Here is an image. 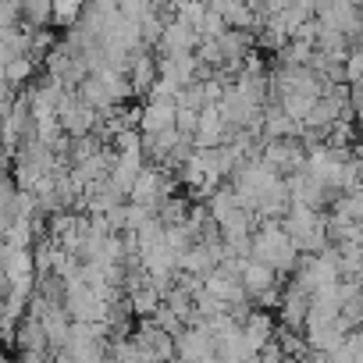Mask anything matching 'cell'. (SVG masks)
<instances>
[{
    "mask_svg": "<svg viewBox=\"0 0 363 363\" xmlns=\"http://www.w3.org/2000/svg\"><path fill=\"white\" fill-rule=\"evenodd\" d=\"M253 257L271 264L281 274H292L296 264H299V246L292 242V235L281 228L278 218H264L260 228L253 232Z\"/></svg>",
    "mask_w": 363,
    "mask_h": 363,
    "instance_id": "1",
    "label": "cell"
},
{
    "mask_svg": "<svg viewBox=\"0 0 363 363\" xmlns=\"http://www.w3.org/2000/svg\"><path fill=\"white\" fill-rule=\"evenodd\" d=\"M178 356L186 359H218V342H214V331L203 324H186V331H182L178 338Z\"/></svg>",
    "mask_w": 363,
    "mask_h": 363,
    "instance_id": "2",
    "label": "cell"
},
{
    "mask_svg": "<svg viewBox=\"0 0 363 363\" xmlns=\"http://www.w3.org/2000/svg\"><path fill=\"white\" fill-rule=\"evenodd\" d=\"M310 303H313V292H306L303 285L289 281V285H285V296H281V303H278L281 324H285V328H292V331H306Z\"/></svg>",
    "mask_w": 363,
    "mask_h": 363,
    "instance_id": "3",
    "label": "cell"
},
{
    "mask_svg": "<svg viewBox=\"0 0 363 363\" xmlns=\"http://www.w3.org/2000/svg\"><path fill=\"white\" fill-rule=\"evenodd\" d=\"M200 40H203V33H200L196 26L182 22L178 15H171L157 47H160V54H186V50H196V47H200Z\"/></svg>",
    "mask_w": 363,
    "mask_h": 363,
    "instance_id": "4",
    "label": "cell"
},
{
    "mask_svg": "<svg viewBox=\"0 0 363 363\" xmlns=\"http://www.w3.org/2000/svg\"><path fill=\"white\" fill-rule=\"evenodd\" d=\"M281 281H285L281 271H274L271 264H264V260H257V257H250V264L242 267V285H246V292H250L253 299H260L264 292L278 289Z\"/></svg>",
    "mask_w": 363,
    "mask_h": 363,
    "instance_id": "5",
    "label": "cell"
},
{
    "mask_svg": "<svg viewBox=\"0 0 363 363\" xmlns=\"http://www.w3.org/2000/svg\"><path fill=\"white\" fill-rule=\"evenodd\" d=\"M171 125H178V100H146L139 128L143 132H160V128H171Z\"/></svg>",
    "mask_w": 363,
    "mask_h": 363,
    "instance_id": "6",
    "label": "cell"
},
{
    "mask_svg": "<svg viewBox=\"0 0 363 363\" xmlns=\"http://www.w3.org/2000/svg\"><path fill=\"white\" fill-rule=\"evenodd\" d=\"M242 331H246L250 349H253V352H260V349L274 338V320H271V313H267V310H253V313L242 320Z\"/></svg>",
    "mask_w": 363,
    "mask_h": 363,
    "instance_id": "7",
    "label": "cell"
},
{
    "mask_svg": "<svg viewBox=\"0 0 363 363\" xmlns=\"http://www.w3.org/2000/svg\"><path fill=\"white\" fill-rule=\"evenodd\" d=\"M160 221L164 225H186L189 221V214H193V207L186 203V200H178V196H167L164 203H160Z\"/></svg>",
    "mask_w": 363,
    "mask_h": 363,
    "instance_id": "8",
    "label": "cell"
},
{
    "mask_svg": "<svg viewBox=\"0 0 363 363\" xmlns=\"http://www.w3.org/2000/svg\"><path fill=\"white\" fill-rule=\"evenodd\" d=\"M100 139H104V135H93V132H89V135H72V146H68L72 164H82V160H89L96 150H104Z\"/></svg>",
    "mask_w": 363,
    "mask_h": 363,
    "instance_id": "9",
    "label": "cell"
},
{
    "mask_svg": "<svg viewBox=\"0 0 363 363\" xmlns=\"http://www.w3.org/2000/svg\"><path fill=\"white\" fill-rule=\"evenodd\" d=\"M26 4V22L29 26H47L57 15V0H22Z\"/></svg>",
    "mask_w": 363,
    "mask_h": 363,
    "instance_id": "10",
    "label": "cell"
},
{
    "mask_svg": "<svg viewBox=\"0 0 363 363\" xmlns=\"http://www.w3.org/2000/svg\"><path fill=\"white\" fill-rule=\"evenodd\" d=\"M196 57H200L203 65H211V68H221V65L228 61L218 40H200V47H196Z\"/></svg>",
    "mask_w": 363,
    "mask_h": 363,
    "instance_id": "11",
    "label": "cell"
},
{
    "mask_svg": "<svg viewBox=\"0 0 363 363\" xmlns=\"http://www.w3.org/2000/svg\"><path fill=\"white\" fill-rule=\"evenodd\" d=\"M225 29H228V18H225L218 8H207V18H203V26H200L203 40H218Z\"/></svg>",
    "mask_w": 363,
    "mask_h": 363,
    "instance_id": "12",
    "label": "cell"
},
{
    "mask_svg": "<svg viewBox=\"0 0 363 363\" xmlns=\"http://www.w3.org/2000/svg\"><path fill=\"white\" fill-rule=\"evenodd\" d=\"M200 111H203V107H182V104H178V128L186 132V135H196V128H200Z\"/></svg>",
    "mask_w": 363,
    "mask_h": 363,
    "instance_id": "13",
    "label": "cell"
},
{
    "mask_svg": "<svg viewBox=\"0 0 363 363\" xmlns=\"http://www.w3.org/2000/svg\"><path fill=\"white\" fill-rule=\"evenodd\" d=\"M281 356H285V345H278V335L257 352V359H281Z\"/></svg>",
    "mask_w": 363,
    "mask_h": 363,
    "instance_id": "14",
    "label": "cell"
},
{
    "mask_svg": "<svg viewBox=\"0 0 363 363\" xmlns=\"http://www.w3.org/2000/svg\"><path fill=\"white\" fill-rule=\"evenodd\" d=\"M292 4V0H264L260 4V18H271V15H281L285 8Z\"/></svg>",
    "mask_w": 363,
    "mask_h": 363,
    "instance_id": "15",
    "label": "cell"
},
{
    "mask_svg": "<svg viewBox=\"0 0 363 363\" xmlns=\"http://www.w3.org/2000/svg\"><path fill=\"white\" fill-rule=\"evenodd\" d=\"M356 4H359V11H363V0H356Z\"/></svg>",
    "mask_w": 363,
    "mask_h": 363,
    "instance_id": "16",
    "label": "cell"
}]
</instances>
